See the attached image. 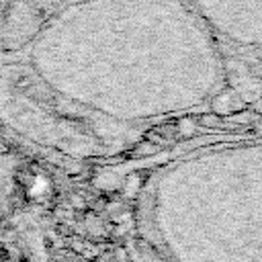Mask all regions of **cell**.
Segmentation results:
<instances>
[{"label":"cell","mask_w":262,"mask_h":262,"mask_svg":"<svg viewBox=\"0 0 262 262\" xmlns=\"http://www.w3.org/2000/svg\"><path fill=\"white\" fill-rule=\"evenodd\" d=\"M215 39L262 51V0H186Z\"/></svg>","instance_id":"cell-2"},{"label":"cell","mask_w":262,"mask_h":262,"mask_svg":"<svg viewBox=\"0 0 262 262\" xmlns=\"http://www.w3.org/2000/svg\"><path fill=\"white\" fill-rule=\"evenodd\" d=\"M215 35L186 0H76L10 61L0 113L72 156H108L141 121L209 100L223 82Z\"/></svg>","instance_id":"cell-1"}]
</instances>
